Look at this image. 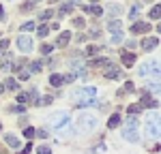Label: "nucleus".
Returning <instances> with one entry per match:
<instances>
[{"label": "nucleus", "mask_w": 161, "mask_h": 154, "mask_svg": "<svg viewBox=\"0 0 161 154\" xmlns=\"http://www.w3.org/2000/svg\"><path fill=\"white\" fill-rule=\"evenodd\" d=\"M47 17H52V11H43L41 13V19H47Z\"/></svg>", "instance_id": "42"}, {"label": "nucleus", "mask_w": 161, "mask_h": 154, "mask_svg": "<svg viewBox=\"0 0 161 154\" xmlns=\"http://www.w3.org/2000/svg\"><path fill=\"white\" fill-rule=\"evenodd\" d=\"M90 66H112L108 58H99V60H90Z\"/></svg>", "instance_id": "14"}, {"label": "nucleus", "mask_w": 161, "mask_h": 154, "mask_svg": "<svg viewBox=\"0 0 161 154\" xmlns=\"http://www.w3.org/2000/svg\"><path fill=\"white\" fill-rule=\"evenodd\" d=\"M69 41H71V34H69V32H62L60 37L56 38V45H58V47H64Z\"/></svg>", "instance_id": "12"}, {"label": "nucleus", "mask_w": 161, "mask_h": 154, "mask_svg": "<svg viewBox=\"0 0 161 154\" xmlns=\"http://www.w3.org/2000/svg\"><path fill=\"white\" fill-rule=\"evenodd\" d=\"M30 152H32V143H26L24 148H22V152H19V154H30Z\"/></svg>", "instance_id": "33"}, {"label": "nucleus", "mask_w": 161, "mask_h": 154, "mask_svg": "<svg viewBox=\"0 0 161 154\" xmlns=\"http://www.w3.org/2000/svg\"><path fill=\"white\" fill-rule=\"evenodd\" d=\"M110 11L112 13H120V7H118V4H114V7H110Z\"/></svg>", "instance_id": "43"}, {"label": "nucleus", "mask_w": 161, "mask_h": 154, "mask_svg": "<svg viewBox=\"0 0 161 154\" xmlns=\"http://www.w3.org/2000/svg\"><path fill=\"white\" fill-rule=\"evenodd\" d=\"M150 17H153V19H161V4H155V7L150 9Z\"/></svg>", "instance_id": "18"}, {"label": "nucleus", "mask_w": 161, "mask_h": 154, "mask_svg": "<svg viewBox=\"0 0 161 154\" xmlns=\"http://www.w3.org/2000/svg\"><path fill=\"white\" fill-rule=\"evenodd\" d=\"M52 49H54V47L47 45V43H43V45H41V54H52Z\"/></svg>", "instance_id": "30"}, {"label": "nucleus", "mask_w": 161, "mask_h": 154, "mask_svg": "<svg viewBox=\"0 0 161 154\" xmlns=\"http://www.w3.org/2000/svg\"><path fill=\"white\" fill-rule=\"evenodd\" d=\"M73 26H77V28H82V26H84V19H80V17H77V19H73Z\"/></svg>", "instance_id": "39"}, {"label": "nucleus", "mask_w": 161, "mask_h": 154, "mask_svg": "<svg viewBox=\"0 0 161 154\" xmlns=\"http://www.w3.org/2000/svg\"><path fill=\"white\" fill-rule=\"evenodd\" d=\"M146 135L148 137H161V120L159 118L150 116L146 120Z\"/></svg>", "instance_id": "3"}, {"label": "nucleus", "mask_w": 161, "mask_h": 154, "mask_svg": "<svg viewBox=\"0 0 161 154\" xmlns=\"http://www.w3.org/2000/svg\"><path fill=\"white\" fill-rule=\"evenodd\" d=\"M32 7H35V2L30 0V2H26V4H24V7H22V9H24V11H28V9H32Z\"/></svg>", "instance_id": "40"}, {"label": "nucleus", "mask_w": 161, "mask_h": 154, "mask_svg": "<svg viewBox=\"0 0 161 154\" xmlns=\"http://www.w3.org/2000/svg\"><path fill=\"white\" fill-rule=\"evenodd\" d=\"M9 47V38H4V41H0V56L4 54V49Z\"/></svg>", "instance_id": "31"}, {"label": "nucleus", "mask_w": 161, "mask_h": 154, "mask_svg": "<svg viewBox=\"0 0 161 154\" xmlns=\"http://www.w3.org/2000/svg\"><path fill=\"white\" fill-rule=\"evenodd\" d=\"M73 96H75V99H84V101H90V99H95V96H97V88H95V86L80 88V90H75Z\"/></svg>", "instance_id": "4"}, {"label": "nucleus", "mask_w": 161, "mask_h": 154, "mask_svg": "<svg viewBox=\"0 0 161 154\" xmlns=\"http://www.w3.org/2000/svg\"><path fill=\"white\" fill-rule=\"evenodd\" d=\"M2 15H4V9H2V7H0V17H2Z\"/></svg>", "instance_id": "44"}, {"label": "nucleus", "mask_w": 161, "mask_h": 154, "mask_svg": "<svg viewBox=\"0 0 161 154\" xmlns=\"http://www.w3.org/2000/svg\"><path fill=\"white\" fill-rule=\"evenodd\" d=\"M129 15H131V19H136L137 15H140V7H133V9H131V13H129Z\"/></svg>", "instance_id": "34"}, {"label": "nucleus", "mask_w": 161, "mask_h": 154, "mask_svg": "<svg viewBox=\"0 0 161 154\" xmlns=\"http://www.w3.org/2000/svg\"><path fill=\"white\" fill-rule=\"evenodd\" d=\"M127 111H129V116H136V114H140V111H142V105L133 103V105H129V109H127Z\"/></svg>", "instance_id": "19"}, {"label": "nucleus", "mask_w": 161, "mask_h": 154, "mask_svg": "<svg viewBox=\"0 0 161 154\" xmlns=\"http://www.w3.org/2000/svg\"><path fill=\"white\" fill-rule=\"evenodd\" d=\"M108 28H110L112 32H120V30H123L120 22H116V19H114V22H110V24H108Z\"/></svg>", "instance_id": "20"}, {"label": "nucleus", "mask_w": 161, "mask_h": 154, "mask_svg": "<svg viewBox=\"0 0 161 154\" xmlns=\"http://www.w3.org/2000/svg\"><path fill=\"white\" fill-rule=\"evenodd\" d=\"M123 30H120V32H114V37H112V43H120V41H123Z\"/></svg>", "instance_id": "28"}, {"label": "nucleus", "mask_w": 161, "mask_h": 154, "mask_svg": "<svg viewBox=\"0 0 161 154\" xmlns=\"http://www.w3.org/2000/svg\"><path fill=\"white\" fill-rule=\"evenodd\" d=\"M120 58H123L125 66H131V64L136 62V54H131V51H120Z\"/></svg>", "instance_id": "10"}, {"label": "nucleus", "mask_w": 161, "mask_h": 154, "mask_svg": "<svg viewBox=\"0 0 161 154\" xmlns=\"http://www.w3.org/2000/svg\"><path fill=\"white\" fill-rule=\"evenodd\" d=\"M157 45H159V38H155V37H146L142 41V49L144 51H153Z\"/></svg>", "instance_id": "8"}, {"label": "nucleus", "mask_w": 161, "mask_h": 154, "mask_svg": "<svg viewBox=\"0 0 161 154\" xmlns=\"http://www.w3.org/2000/svg\"><path fill=\"white\" fill-rule=\"evenodd\" d=\"M32 2H35V4H37V2H41V0H32Z\"/></svg>", "instance_id": "45"}, {"label": "nucleus", "mask_w": 161, "mask_h": 154, "mask_svg": "<svg viewBox=\"0 0 161 154\" xmlns=\"http://www.w3.org/2000/svg\"><path fill=\"white\" fill-rule=\"evenodd\" d=\"M120 75H123V73H120V69H116V66H112V71H108V73H105V77H108V79H118Z\"/></svg>", "instance_id": "15"}, {"label": "nucleus", "mask_w": 161, "mask_h": 154, "mask_svg": "<svg viewBox=\"0 0 161 154\" xmlns=\"http://www.w3.org/2000/svg\"><path fill=\"white\" fill-rule=\"evenodd\" d=\"M41 66H43V64H41V60H35V62L30 64V71H35V73H39V71H41Z\"/></svg>", "instance_id": "26"}, {"label": "nucleus", "mask_w": 161, "mask_h": 154, "mask_svg": "<svg viewBox=\"0 0 161 154\" xmlns=\"http://www.w3.org/2000/svg\"><path fill=\"white\" fill-rule=\"evenodd\" d=\"M22 30H35V22H26V24H22Z\"/></svg>", "instance_id": "32"}, {"label": "nucleus", "mask_w": 161, "mask_h": 154, "mask_svg": "<svg viewBox=\"0 0 161 154\" xmlns=\"http://www.w3.org/2000/svg\"><path fill=\"white\" fill-rule=\"evenodd\" d=\"M69 120H71V118H69V111H54V114L47 118V122H50L52 128H62Z\"/></svg>", "instance_id": "2"}, {"label": "nucleus", "mask_w": 161, "mask_h": 154, "mask_svg": "<svg viewBox=\"0 0 161 154\" xmlns=\"http://www.w3.org/2000/svg\"><path fill=\"white\" fill-rule=\"evenodd\" d=\"M75 122H77V131H82V133H90V131H95L97 124H99V120H97L95 114H82Z\"/></svg>", "instance_id": "1"}, {"label": "nucleus", "mask_w": 161, "mask_h": 154, "mask_svg": "<svg viewBox=\"0 0 161 154\" xmlns=\"http://www.w3.org/2000/svg\"><path fill=\"white\" fill-rule=\"evenodd\" d=\"M4 88L7 90H17V81H15L13 77H9V79L4 81Z\"/></svg>", "instance_id": "21"}, {"label": "nucleus", "mask_w": 161, "mask_h": 154, "mask_svg": "<svg viewBox=\"0 0 161 154\" xmlns=\"http://www.w3.org/2000/svg\"><path fill=\"white\" fill-rule=\"evenodd\" d=\"M50 103H52V96H43V99H41L37 105H50Z\"/></svg>", "instance_id": "36"}, {"label": "nucleus", "mask_w": 161, "mask_h": 154, "mask_svg": "<svg viewBox=\"0 0 161 154\" xmlns=\"http://www.w3.org/2000/svg\"><path fill=\"white\" fill-rule=\"evenodd\" d=\"M159 103H157V99H153L150 96V92H142V107H148V109H155Z\"/></svg>", "instance_id": "7"}, {"label": "nucleus", "mask_w": 161, "mask_h": 154, "mask_svg": "<svg viewBox=\"0 0 161 154\" xmlns=\"http://www.w3.org/2000/svg\"><path fill=\"white\" fill-rule=\"evenodd\" d=\"M26 101H28V94H19V96H17V103H19V105H26Z\"/></svg>", "instance_id": "35"}, {"label": "nucleus", "mask_w": 161, "mask_h": 154, "mask_svg": "<svg viewBox=\"0 0 161 154\" xmlns=\"http://www.w3.org/2000/svg\"><path fill=\"white\" fill-rule=\"evenodd\" d=\"M35 135H37V131H35V128H32V126L24 128V137H28V139H32V137H35Z\"/></svg>", "instance_id": "23"}, {"label": "nucleus", "mask_w": 161, "mask_h": 154, "mask_svg": "<svg viewBox=\"0 0 161 154\" xmlns=\"http://www.w3.org/2000/svg\"><path fill=\"white\" fill-rule=\"evenodd\" d=\"M11 69H13L11 62H4V64H2V71H11Z\"/></svg>", "instance_id": "41"}, {"label": "nucleus", "mask_w": 161, "mask_h": 154, "mask_svg": "<svg viewBox=\"0 0 161 154\" xmlns=\"http://www.w3.org/2000/svg\"><path fill=\"white\" fill-rule=\"evenodd\" d=\"M17 49L19 51H30L32 49V38L28 37V34H22V37L17 38Z\"/></svg>", "instance_id": "5"}, {"label": "nucleus", "mask_w": 161, "mask_h": 154, "mask_svg": "<svg viewBox=\"0 0 161 154\" xmlns=\"http://www.w3.org/2000/svg\"><path fill=\"white\" fill-rule=\"evenodd\" d=\"M82 9H84V13H92V15H103V9H101V7H97V4H95V7H88V4H84Z\"/></svg>", "instance_id": "13"}, {"label": "nucleus", "mask_w": 161, "mask_h": 154, "mask_svg": "<svg viewBox=\"0 0 161 154\" xmlns=\"http://www.w3.org/2000/svg\"><path fill=\"white\" fill-rule=\"evenodd\" d=\"M50 34V26H39V37H47Z\"/></svg>", "instance_id": "25"}, {"label": "nucleus", "mask_w": 161, "mask_h": 154, "mask_svg": "<svg viewBox=\"0 0 161 154\" xmlns=\"http://www.w3.org/2000/svg\"><path fill=\"white\" fill-rule=\"evenodd\" d=\"M125 90H127V92H133V84H131V81H127V84H125Z\"/></svg>", "instance_id": "38"}, {"label": "nucleus", "mask_w": 161, "mask_h": 154, "mask_svg": "<svg viewBox=\"0 0 161 154\" xmlns=\"http://www.w3.org/2000/svg\"><path fill=\"white\" fill-rule=\"evenodd\" d=\"M0 128H2V124H0Z\"/></svg>", "instance_id": "47"}, {"label": "nucleus", "mask_w": 161, "mask_h": 154, "mask_svg": "<svg viewBox=\"0 0 161 154\" xmlns=\"http://www.w3.org/2000/svg\"><path fill=\"white\" fill-rule=\"evenodd\" d=\"M28 77H30V73H28V71H19V79H22V81H26Z\"/></svg>", "instance_id": "37"}, {"label": "nucleus", "mask_w": 161, "mask_h": 154, "mask_svg": "<svg viewBox=\"0 0 161 154\" xmlns=\"http://www.w3.org/2000/svg\"><path fill=\"white\" fill-rule=\"evenodd\" d=\"M157 30H159V32H161V24H159V28H157Z\"/></svg>", "instance_id": "46"}, {"label": "nucleus", "mask_w": 161, "mask_h": 154, "mask_svg": "<svg viewBox=\"0 0 161 154\" xmlns=\"http://www.w3.org/2000/svg\"><path fill=\"white\" fill-rule=\"evenodd\" d=\"M101 51V47H92V45H90V47H86V56H95V54H99Z\"/></svg>", "instance_id": "27"}, {"label": "nucleus", "mask_w": 161, "mask_h": 154, "mask_svg": "<svg viewBox=\"0 0 161 154\" xmlns=\"http://www.w3.org/2000/svg\"><path fill=\"white\" fill-rule=\"evenodd\" d=\"M71 9H73V2H69V4H62V7H60V15H64V13H69Z\"/></svg>", "instance_id": "29"}, {"label": "nucleus", "mask_w": 161, "mask_h": 154, "mask_svg": "<svg viewBox=\"0 0 161 154\" xmlns=\"http://www.w3.org/2000/svg\"><path fill=\"white\" fill-rule=\"evenodd\" d=\"M118 124H120V114H114L110 120H108V126H110V128H116Z\"/></svg>", "instance_id": "16"}, {"label": "nucleus", "mask_w": 161, "mask_h": 154, "mask_svg": "<svg viewBox=\"0 0 161 154\" xmlns=\"http://www.w3.org/2000/svg\"><path fill=\"white\" fill-rule=\"evenodd\" d=\"M4 141L11 146V148H19V137H15L13 133H9V135H4Z\"/></svg>", "instance_id": "11"}, {"label": "nucleus", "mask_w": 161, "mask_h": 154, "mask_svg": "<svg viewBox=\"0 0 161 154\" xmlns=\"http://www.w3.org/2000/svg\"><path fill=\"white\" fill-rule=\"evenodd\" d=\"M37 154H52V148H50V146H39Z\"/></svg>", "instance_id": "24"}, {"label": "nucleus", "mask_w": 161, "mask_h": 154, "mask_svg": "<svg viewBox=\"0 0 161 154\" xmlns=\"http://www.w3.org/2000/svg\"><path fill=\"white\" fill-rule=\"evenodd\" d=\"M123 137H125L127 141H131V143H136V141L140 139V135H137V128H136V126H127V128L123 131Z\"/></svg>", "instance_id": "6"}, {"label": "nucleus", "mask_w": 161, "mask_h": 154, "mask_svg": "<svg viewBox=\"0 0 161 154\" xmlns=\"http://www.w3.org/2000/svg\"><path fill=\"white\" fill-rule=\"evenodd\" d=\"M146 92H153V94H161V84H150Z\"/></svg>", "instance_id": "22"}, {"label": "nucleus", "mask_w": 161, "mask_h": 154, "mask_svg": "<svg viewBox=\"0 0 161 154\" xmlns=\"http://www.w3.org/2000/svg\"><path fill=\"white\" fill-rule=\"evenodd\" d=\"M50 84H52V86H56V88H58V86H62V84H64V81H62V75H56V73H54V75H50Z\"/></svg>", "instance_id": "17"}, {"label": "nucleus", "mask_w": 161, "mask_h": 154, "mask_svg": "<svg viewBox=\"0 0 161 154\" xmlns=\"http://www.w3.org/2000/svg\"><path fill=\"white\" fill-rule=\"evenodd\" d=\"M131 32H133V34H140V32H150V24H146V22H136V24L131 26Z\"/></svg>", "instance_id": "9"}]
</instances>
